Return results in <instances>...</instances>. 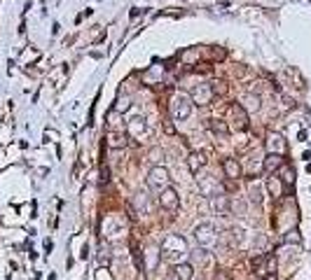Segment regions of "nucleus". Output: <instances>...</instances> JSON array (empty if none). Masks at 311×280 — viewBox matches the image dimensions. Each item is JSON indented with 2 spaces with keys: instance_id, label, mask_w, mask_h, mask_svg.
<instances>
[{
  "instance_id": "1",
  "label": "nucleus",
  "mask_w": 311,
  "mask_h": 280,
  "mask_svg": "<svg viewBox=\"0 0 311 280\" xmlns=\"http://www.w3.org/2000/svg\"><path fill=\"white\" fill-rule=\"evenodd\" d=\"M159 250H162L164 259L169 261H180L185 257V254L189 252L187 247V240L180 236V233H169L166 238L162 240V245H159Z\"/></svg>"
},
{
  "instance_id": "2",
  "label": "nucleus",
  "mask_w": 311,
  "mask_h": 280,
  "mask_svg": "<svg viewBox=\"0 0 311 280\" xmlns=\"http://www.w3.org/2000/svg\"><path fill=\"white\" fill-rule=\"evenodd\" d=\"M192 105L194 103L189 101V96H185V94L173 96V101H171V115H173V119L176 122H185L192 115Z\"/></svg>"
},
{
  "instance_id": "3",
  "label": "nucleus",
  "mask_w": 311,
  "mask_h": 280,
  "mask_svg": "<svg viewBox=\"0 0 311 280\" xmlns=\"http://www.w3.org/2000/svg\"><path fill=\"white\" fill-rule=\"evenodd\" d=\"M196 185H199V194L206 198L211 196H218V194H223V185L218 182L216 175H211V173H201L199 178H196Z\"/></svg>"
},
{
  "instance_id": "4",
  "label": "nucleus",
  "mask_w": 311,
  "mask_h": 280,
  "mask_svg": "<svg viewBox=\"0 0 311 280\" xmlns=\"http://www.w3.org/2000/svg\"><path fill=\"white\" fill-rule=\"evenodd\" d=\"M194 238L199 243V247H213L218 243V231L211 222H201L194 229Z\"/></svg>"
},
{
  "instance_id": "5",
  "label": "nucleus",
  "mask_w": 311,
  "mask_h": 280,
  "mask_svg": "<svg viewBox=\"0 0 311 280\" xmlns=\"http://www.w3.org/2000/svg\"><path fill=\"white\" fill-rule=\"evenodd\" d=\"M169 182H171L169 171H166L164 166H152V168H150V173H148V187L150 189L162 191V189L169 187Z\"/></svg>"
},
{
  "instance_id": "6",
  "label": "nucleus",
  "mask_w": 311,
  "mask_h": 280,
  "mask_svg": "<svg viewBox=\"0 0 311 280\" xmlns=\"http://www.w3.org/2000/svg\"><path fill=\"white\" fill-rule=\"evenodd\" d=\"M213 96H216V91H213V84L201 82V84H196L194 89H192V94H189V101L194 103V105H209V103H213Z\"/></svg>"
},
{
  "instance_id": "7",
  "label": "nucleus",
  "mask_w": 311,
  "mask_h": 280,
  "mask_svg": "<svg viewBox=\"0 0 311 280\" xmlns=\"http://www.w3.org/2000/svg\"><path fill=\"white\" fill-rule=\"evenodd\" d=\"M159 205H162L164 210H178V205H180V196H178V191L173 187H166V189L159 191Z\"/></svg>"
},
{
  "instance_id": "8",
  "label": "nucleus",
  "mask_w": 311,
  "mask_h": 280,
  "mask_svg": "<svg viewBox=\"0 0 311 280\" xmlns=\"http://www.w3.org/2000/svg\"><path fill=\"white\" fill-rule=\"evenodd\" d=\"M230 119L234 124L237 131H246L248 129V112H246L244 105H232L230 108Z\"/></svg>"
},
{
  "instance_id": "9",
  "label": "nucleus",
  "mask_w": 311,
  "mask_h": 280,
  "mask_svg": "<svg viewBox=\"0 0 311 280\" xmlns=\"http://www.w3.org/2000/svg\"><path fill=\"white\" fill-rule=\"evenodd\" d=\"M209 203H211V210L216 212L218 217H227V215H230V196H227V194L211 196Z\"/></svg>"
},
{
  "instance_id": "10",
  "label": "nucleus",
  "mask_w": 311,
  "mask_h": 280,
  "mask_svg": "<svg viewBox=\"0 0 311 280\" xmlns=\"http://www.w3.org/2000/svg\"><path fill=\"white\" fill-rule=\"evenodd\" d=\"M127 131L131 138H143L148 133V119L145 117H131L127 122Z\"/></svg>"
},
{
  "instance_id": "11",
  "label": "nucleus",
  "mask_w": 311,
  "mask_h": 280,
  "mask_svg": "<svg viewBox=\"0 0 311 280\" xmlns=\"http://www.w3.org/2000/svg\"><path fill=\"white\" fill-rule=\"evenodd\" d=\"M267 150H269V154H278V157H283L285 150H288L285 138L281 136V133H269V136H267Z\"/></svg>"
},
{
  "instance_id": "12",
  "label": "nucleus",
  "mask_w": 311,
  "mask_h": 280,
  "mask_svg": "<svg viewBox=\"0 0 311 280\" xmlns=\"http://www.w3.org/2000/svg\"><path fill=\"white\" fill-rule=\"evenodd\" d=\"M225 240H227V245L230 247H237L246 240V231L241 229V226H230V229L225 231Z\"/></svg>"
},
{
  "instance_id": "13",
  "label": "nucleus",
  "mask_w": 311,
  "mask_h": 280,
  "mask_svg": "<svg viewBox=\"0 0 311 280\" xmlns=\"http://www.w3.org/2000/svg\"><path fill=\"white\" fill-rule=\"evenodd\" d=\"M203 166H206V154L203 152H189V157H187V168L194 175H199V171H201Z\"/></svg>"
},
{
  "instance_id": "14",
  "label": "nucleus",
  "mask_w": 311,
  "mask_h": 280,
  "mask_svg": "<svg viewBox=\"0 0 311 280\" xmlns=\"http://www.w3.org/2000/svg\"><path fill=\"white\" fill-rule=\"evenodd\" d=\"M159 259H162V250L157 245H150L148 250H145V264H143V266L148 268V271H155Z\"/></svg>"
},
{
  "instance_id": "15",
  "label": "nucleus",
  "mask_w": 311,
  "mask_h": 280,
  "mask_svg": "<svg viewBox=\"0 0 311 280\" xmlns=\"http://www.w3.org/2000/svg\"><path fill=\"white\" fill-rule=\"evenodd\" d=\"M134 210L138 212V215H148L150 212V196L145 194V191H138V194H134Z\"/></svg>"
},
{
  "instance_id": "16",
  "label": "nucleus",
  "mask_w": 311,
  "mask_h": 280,
  "mask_svg": "<svg viewBox=\"0 0 311 280\" xmlns=\"http://www.w3.org/2000/svg\"><path fill=\"white\" fill-rule=\"evenodd\" d=\"M223 171H225V175H227V180H239L241 178V164H239L237 159H225Z\"/></svg>"
},
{
  "instance_id": "17",
  "label": "nucleus",
  "mask_w": 311,
  "mask_h": 280,
  "mask_svg": "<svg viewBox=\"0 0 311 280\" xmlns=\"http://www.w3.org/2000/svg\"><path fill=\"white\" fill-rule=\"evenodd\" d=\"M283 166V157H278V154H267L264 157V173H278V168Z\"/></svg>"
},
{
  "instance_id": "18",
  "label": "nucleus",
  "mask_w": 311,
  "mask_h": 280,
  "mask_svg": "<svg viewBox=\"0 0 311 280\" xmlns=\"http://www.w3.org/2000/svg\"><path fill=\"white\" fill-rule=\"evenodd\" d=\"M248 198H250V203H255V205H260L262 203V198H264L262 185H257L255 180H250L248 182Z\"/></svg>"
},
{
  "instance_id": "19",
  "label": "nucleus",
  "mask_w": 311,
  "mask_h": 280,
  "mask_svg": "<svg viewBox=\"0 0 311 280\" xmlns=\"http://www.w3.org/2000/svg\"><path fill=\"white\" fill-rule=\"evenodd\" d=\"M173 271H176V278L178 280H192V275H194V266H192L189 261H180Z\"/></svg>"
},
{
  "instance_id": "20",
  "label": "nucleus",
  "mask_w": 311,
  "mask_h": 280,
  "mask_svg": "<svg viewBox=\"0 0 311 280\" xmlns=\"http://www.w3.org/2000/svg\"><path fill=\"white\" fill-rule=\"evenodd\" d=\"M209 126H211V131H213L216 136H220V138H227V136H230V126H227L223 119H211Z\"/></svg>"
},
{
  "instance_id": "21",
  "label": "nucleus",
  "mask_w": 311,
  "mask_h": 280,
  "mask_svg": "<svg viewBox=\"0 0 311 280\" xmlns=\"http://www.w3.org/2000/svg\"><path fill=\"white\" fill-rule=\"evenodd\" d=\"M267 189H269V194L274 198L283 196V182H281L278 178H269V180H267Z\"/></svg>"
},
{
  "instance_id": "22",
  "label": "nucleus",
  "mask_w": 311,
  "mask_h": 280,
  "mask_svg": "<svg viewBox=\"0 0 311 280\" xmlns=\"http://www.w3.org/2000/svg\"><path fill=\"white\" fill-rule=\"evenodd\" d=\"M230 212H237V215H248V203H246L241 196H237L234 201H230Z\"/></svg>"
},
{
  "instance_id": "23",
  "label": "nucleus",
  "mask_w": 311,
  "mask_h": 280,
  "mask_svg": "<svg viewBox=\"0 0 311 280\" xmlns=\"http://www.w3.org/2000/svg\"><path fill=\"white\" fill-rule=\"evenodd\" d=\"M267 259H269V257H267V254H257V257H253V259H250V268H253V271H255V273H260V275H264V271H267V268H264V264H267Z\"/></svg>"
},
{
  "instance_id": "24",
  "label": "nucleus",
  "mask_w": 311,
  "mask_h": 280,
  "mask_svg": "<svg viewBox=\"0 0 311 280\" xmlns=\"http://www.w3.org/2000/svg\"><path fill=\"white\" fill-rule=\"evenodd\" d=\"M108 140H110V147H113V150H117V147H124V145H127V136H124V133H120V131H110Z\"/></svg>"
},
{
  "instance_id": "25",
  "label": "nucleus",
  "mask_w": 311,
  "mask_h": 280,
  "mask_svg": "<svg viewBox=\"0 0 311 280\" xmlns=\"http://www.w3.org/2000/svg\"><path fill=\"white\" fill-rule=\"evenodd\" d=\"M192 259H194V264H209V261H211L209 250H203V247L194 250V252H192Z\"/></svg>"
},
{
  "instance_id": "26",
  "label": "nucleus",
  "mask_w": 311,
  "mask_h": 280,
  "mask_svg": "<svg viewBox=\"0 0 311 280\" xmlns=\"http://www.w3.org/2000/svg\"><path fill=\"white\" fill-rule=\"evenodd\" d=\"M246 105H248V110H255L257 112V110L262 108V101H260V96L257 94H248L246 96Z\"/></svg>"
},
{
  "instance_id": "27",
  "label": "nucleus",
  "mask_w": 311,
  "mask_h": 280,
  "mask_svg": "<svg viewBox=\"0 0 311 280\" xmlns=\"http://www.w3.org/2000/svg\"><path fill=\"white\" fill-rule=\"evenodd\" d=\"M278 171H281V182H283V185H290L292 182V178H295V173L290 171V168H285V166H281V168H278Z\"/></svg>"
},
{
  "instance_id": "28",
  "label": "nucleus",
  "mask_w": 311,
  "mask_h": 280,
  "mask_svg": "<svg viewBox=\"0 0 311 280\" xmlns=\"http://www.w3.org/2000/svg\"><path fill=\"white\" fill-rule=\"evenodd\" d=\"M213 280H232V271L230 268H218L213 273Z\"/></svg>"
},
{
  "instance_id": "29",
  "label": "nucleus",
  "mask_w": 311,
  "mask_h": 280,
  "mask_svg": "<svg viewBox=\"0 0 311 280\" xmlns=\"http://www.w3.org/2000/svg\"><path fill=\"white\" fill-rule=\"evenodd\" d=\"M255 247H257V250H264V247H267V236H264V233H257Z\"/></svg>"
},
{
  "instance_id": "30",
  "label": "nucleus",
  "mask_w": 311,
  "mask_h": 280,
  "mask_svg": "<svg viewBox=\"0 0 311 280\" xmlns=\"http://www.w3.org/2000/svg\"><path fill=\"white\" fill-rule=\"evenodd\" d=\"M213 91H216V94H220V96H225V94H227V84H225V82H213Z\"/></svg>"
},
{
  "instance_id": "31",
  "label": "nucleus",
  "mask_w": 311,
  "mask_h": 280,
  "mask_svg": "<svg viewBox=\"0 0 311 280\" xmlns=\"http://www.w3.org/2000/svg\"><path fill=\"white\" fill-rule=\"evenodd\" d=\"M110 126H113V129H117V126H120V115H117V110H113V112H110Z\"/></svg>"
},
{
  "instance_id": "32",
  "label": "nucleus",
  "mask_w": 311,
  "mask_h": 280,
  "mask_svg": "<svg viewBox=\"0 0 311 280\" xmlns=\"http://www.w3.org/2000/svg\"><path fill=\"white\" fill-rule=\"evenodd\" d=\"M285 240H288V243H297V245H299V236H297V231H290L288 236H285Z\"/></svg>"
},
{
  "instance_id": "33",
  "label": "nucleus",
  "mask_w": 311,
  "mask_h": 280,
  "mask_svg": "<svg viewBox=\"0 0 311 280\" xmlns=\"http://www.w3.org/2000/svg\"><path fill=\"white\" fill-rule=\"evenodd\" d=\"M164 131H166L169 136H173V133H176V129H173V124H171V122H164Z\"/></svg>"
},
{
  "instance_id": "34",
  "label": "nucleus",
  "mask_w": 311,
  "mask_h": 280,
  "mask_svg": "<svg viewBox=\"0 0 311 280\" xmlns=\"http://www.w3.org/2000/svg\"><path fill=\"white\" fill-rule=\"evenodd\" d=\"M225 189H230V191H234V189H237V185H234V180H227V182H225Z\"/></svg>"
},
{
  "instance_id": "35",
  "label": "nucleus",
  "mask_w": 311,
  "mask_h": 280,
  "mask_svg": "<svg viewBox=\"0 0 311 280\" xmlns=\"http://www.w3.org/2000/svg\"><path fill=\"white\" fill-rule=\"evenodd\" d=\"M101 175H103V182H108V180H110V171H108V168H103V171H101Z\"/></svg>"
},
{
  "instance_id": "36",
  "label": "nucleus",
  "mask_w": 311,
  "mask_h": 280,
  "mask_svg": "<svg viewBox=\"0 0 311 280\" xmlns=\"http://www.w3.org/2000/svg\"><path fill=\"white\" fill-rule=\"evenodd\" d=\"M262 280H278V278H276V273H274V271H269V273H264Z\"/></svg>"
}]
</instances>
